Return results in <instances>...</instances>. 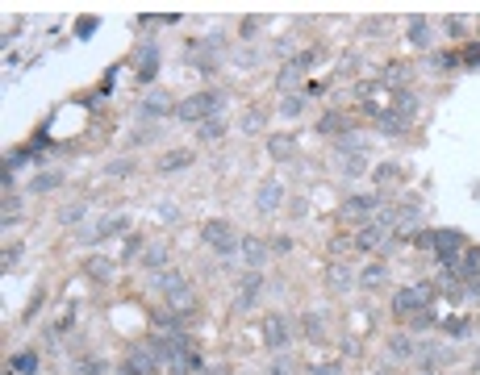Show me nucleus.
I'll list each match as a JSON object with an SVG mask.
<instances>
[{
	"label": "nucleus",
	"mask_w": 480,
	"mask_h": 375,
	"mask_svg": "<svg viewBox=\"0 0 480 375\" xmlns=\"http://www.w3.org/2000/svg\"><path fill=\"white\" fill-rule=\"evenodd\" d=\"M468 292H472V301H480V280H468Z\"/></svg>",
	"instance_id": "8fccbe9b"
},
{
	"label": "nucleus",
	"mask_w": 480,
	"mask_h": 375,
	"mask_svg": "<svg viewBox=\"0 0 480 375\" xmlns=\"http://www.w3.org/2000/svg\"><path fill=\"white\" fill-rule=\"evenodd\" d=\"M125 259H142V238H125Z\"/></svg>",
	"instance_id": "ea45409f"
},
{
	"label": "nucleus",
	"mask_w": 480,
	"mask_h": 375,
	"mask_svg": "<svg viewBox=\"0 0 480 375\" xmlns=\"http://www.w3.org/2000/svg\"><path fill=\"white\" fill-rule=\"evenodd\" d=\"M376 209H385L380 196H347L343 209H339V217H343V221H359V225H368V217H372Z\"/></svg>",
	"instance_id": "423d86ee"
},
{
	"label": "nucleus",
	"mask_w": 480,
	"mask_h": 375,
	"mask_svg": "<svg viewBox=\"0 0 480 375\" xmlns=\"http://www.w3.org/2000/svg\"><path fill=\"white\" fill-rule=\"evenodd\" d=\"M268 154H272L276 163H288V159L297 154V138H293V134H272V138H268Z\"/></svg>",
	"instance_id": "dca6fc26"
},
{
	"label": "nucleus",
	"mask_w": 480,
	"mask_h": 375,
	"mask_svg": "<svg viewBox=\"0 0 480 375\" xmlns=\"http://www.w3.org/2000/svg\"><path fill=\"white\" fill-rule=\"evenodd\" d=\"M59 184H63V175H59V171H38V175H33V184H29V188H33V192H38V196H46V192H54V188H59Z\"/></svg>",
	"instance_id": "b1692460"
},
{
	"label": "nucleus",
	"mask_w": 480,
	"mask_h": 375,
	"mask_svg": "<svg viewBox=\"0 0 480 375\" xmlns=\"http://www.w3.org/2000/svg\"><path fill=\"white\" fill-rule=\"evenodd\" d=\"M217 109H222V92H192V96H184L171 113H176L184 125H201V121H209Z\"/></svg>",
	"instance_id": "f257e3e1"
},
{
	"label": "nucleus",
	"mask_w": 480,
	"mask_h": 375,
	"mask_svg": "<svg viewBox=\"0 0 480 375\" xmlns=\"http://www.w3.org/2000/svg\"><path fill=\"white\" fill-rule=\"evenodd\" d=\"M268 375H293V359H276V363L268 367Z\"/></svg>",
	"instance_id": "79ce46f5"
},
{
	"label": "nucleus",
	"mask_w": 480,
	"mask_h": 375,
	"mask_svg": "<svg viewBox=\"0 0 480 375\" xmlns=\"http://www.w3.org/2000/svg\"><path fill=\"white\" fill-rule=\"evenodd\" d=\"M372 375H393V372H389V367H376V372H372Z\"/></svg>",
	"instance_id": "603ef678"
},
{
	"label": "nucleus",
	"mask_w": 480,
	"mask_h": 375,
	"mask_svg": "<svg viewBox=\"0 0 480 375\" xmlns=\"http://www.w3.org/2000/svg\"><path fill=\"white\" fill-rule=\"evenodd\" d=\"M284 205V184L280 179H263L259 184V196H255V209L259 213H276Z\"/></svg>",
	"instance_id": "f8f14e48"
},
{
	"label": "nucleus",
	"mask_w": 480,
	"mask_h": 375,
	"mask_svg": "<svg viewBox=\"0 0 480 375\" xmlns=\"http://www.w3.org/2000/svg\"><path fill=\"white\" fill-rule=\"evenodd\" d=\"M75 372H84V375H100V372H104V363H100V359H84V363H75Z\"/></svg>",
	"instance_id": "4c0bfd02"
},
{
	"label": "nucleus",
	"mask_w": 480,
	"mask_h": 375,
	"mask_svg": "<svg viewBox=\"0 0 480 375\" xmlns=\"http://www.w3.org/2000/svg\"><path fill=\"white\" fill-rule=\"evenodd\" d=\"M318 58H322V50H318V46H309V50H301V54H293V58H288V63L280 67V75H276V83H280V88H293V83H297V79H301V75H305V71H309L313 63H318Z\"/></svg>",
	"instance_id": "39448f33"
},
{
	"label": "nucleus",
	"mask_w": 480,
	"mask_h": 375,
	"mask_svg": "<svg viewBox=\"0 0 480 375\" xmlns=\"http://www.w3.org/2000/svg\"><path fill=\"white\" fill-rule=\"evenodd\" d=\"M372 179H376V184H397V179H401V167H397V163H380V167H372Z\"/></svg>",
	"instance_id": "c756f323"
},
{
	"label": "nucleus",
	"mask_w": 480,
	"mask_h": 375,
	"mask_svg": "<svg viewBox=\"0 0 480 375\" xmlns=\"http://www.w3.org/2000/svg\"><path fill=\"white\" fill-rule=\"evenodd\" d=\"M456 63H460V58H456L451 50H447V54H435V58H431V67H435V71H451Z\"/></svg>",
	"instance_id": "72a5a7b5"
},
{
	"label": "nucleus",
	"mask_w": 480,
	"mask_h": 375,
	"mask_svg": "<svg viewBox=\"0 0 480 375\" xmlns=\"http://www.w3.org/2000/svg\"><path fill=\"white\" fill-rule=\"evenodd\" d=\"M155 288L167 296L171 309H180V305L188 309V305H192V284H188L180 271H159V276H155Z\"/></svg>",
	"instance_id": "f03ea898"
},
{
	"label": "nucleus",
	"mask_w": 480,
	"mask_h": 375,
	"mask_svg": "<svg viewBox=\"0 0 480 375\" xmlns=\"http://www.w3.org/2000/svg\"><path fill=\"white\" fill-rule=\"evenodd\" d=\"M222 134H226V125H222L217 117H209V121H201V125H196V138H201V142H217Z\"/></svg>",
	"instance_id": "cd10ccee"
},
{
	"label": "nucleus",
	"mask_w": 480,
	"mask_h": 375,
	"mask_svg": "<svg viewBox=\"0 0 480 375\" xmlns=\"http://www.w3.org/2000/svg\"><path fill=\"white\" fill-rule=\"evenodd\" d=\"M8 372H25V375H33V372H38V359H33V355H17V359L8 363Z\"/></svg>",
	"instance_id": "473e14b6"
},
{
	"label": "nucleus",
	"mask_w": 480,
	"mask_h": 375,
	"mask_svg": "<svg viewBox=\"0 0 480 375\" xmlns=\"http://www.w3.org/2000/svg\"><path fill=\"white\" fill-rule=\"evenodd\" d=\"M426 305H431V301L422 296V288H397V292H393V313H397V317H414V313L426 309Z\"/></svg>",
	"instance_id": "9d476101"
},
{
	"label": "nucleus",
	"mask_w": 480,
	"mask_h": 375,
	"mask_svg": "<svg viewBox=\"0 0 480 375\" xmlns=\"http://www.w3.org/2000/svg\"><path fill=\"white\" fill-rule=\"evenodd\" d=\"M410 42H414V50H431V21L426 17L410 21Z\"/></svg>",
	"instance_id": "412c9836"
},
{
	"label": "nucleus",
	"mask_w": 480,
	"mask_h": 375,
	"mask_svg": "<svg viewBox=\"0 0 480 375\" xmlns=\"http://www.w3.org/2000/svg\"><path fill=\"white\" fill-rule=\"evenodd\" d=\"M130 171H134V159H117V163H109V175H117V179L130 175Z\"/></svg>",
	"instance_id": "f704fd0d"
},
{
	"label": "nucleus",
	"mask_w": 480,
	"mask_h": 375,
	"mask_svg": "<svg viewBox=\"0 0 480 375\" xmlns=\"http://www.w3.org/2000/svg\"><path fill=\"white\" fill-rule=\"evenodd\" d=\"M447 29H451V33H464V29H468V21H464V17H451V21H447Z\"/></svg>",
	"instance_id": "49530a36"
},
{
	"label": "nucleus",
	"mask_w": 480,
	"mask_h": 375,
	"mask_svg": "<svg viewBox=\"0 0 480 375\" xmlns=\"http://www.w3.org/2000/svg\"><path fill=\"white\" fill-rule=\"evenodd\" d=\"M159 217H163V221H176L180 213H176V205H171V200H163V205H159Z\"/></svg>",
	"instance_id": "a18cd8bd"
},
{
	"label": "nucleus",
	"mask_w": 480,
	"mask_h": 375,
	"mask_svg": "<svg viewBox=\"0 0 480 375\" xmlns=\"http://www.w3.org/2000/svg\"><path fill=\"white\" fill-rule=\"evenodd\" d=\"M238 255H242V263H247L251 271H259V267L272 259V246H268L263 238H251V234H247V238L238 242Z\"/></svg>",
	"instance_id": "1a4fd4ad"
},
{
	"label": "nucleus",
	"mask_w": 480,
	"mask_h": 375,
	"mask_svg": "<svg viewBox=\"0 0 480 375\" xmlns=\"http://www.w3.org/2000/svg\"><path fill=\"white\" fill-rule=\"evenodd\" d=\"M318 134H326V138H334V134L347 138V117H343V113H326V117L318 121Z\"/></svg>",
	"instance_id": "5701e85b"
},
{
	"label": "nucleus",
	"mask_w": 480,
	"mask_h": 375,
	"mask_svg": "<svg viewBox=\"0 0 480 375\" xmlns=\"http://www.w3.org/2000/svg\"><path fill=\"white\" fill-rule=\"evenodd\" d=\"M351 246H355V238H347V234L330 238V255H343V250H351Z\"/></svg>",
	"instance_id": "c9c22d12"
},
{
	"label": "nucleus",
	"mask_w": 480,
	"mask_h": 375,
	"mask_svg": "<svg viewBox=\"0 0 480 375\" xmlns=\"http://www.w3.org/2000/svg\"><path fill=\"white\" fill-rule=\"evenodd\" d=\"M385 284H389V267H385V263H368V267L359 271V288H364V292H380Z\"/></svg>",
	"instance_id": "f3484780"
},
{
	"label": "nucleus",
	"mask_w": 480,
	"mask_h": 375,
	"mask_svg": "<svg viewBox=\"0 0 480 375\" xmlns=\"http://www.w3.org/2000/svg\"><path fill=\"white\" fill-rule=\"evenodd\" d=\"M464 63H468V67H480V46H472V50L464 54Z\"/></svg>",
	"instance_id": "09e8293b"
},
{
	"label": "nucleus",
	"mask_w": 480,
	"mask_h": 375,
	"mask_svg": "<svg viewBox=\"0 0 480 375\" xmlns=\"http://www.w3.org/2000/svg\"><path fill=\"white\" fill-rule=\"evenodd\" d=\"M84 276H92L96 284H109V280L117 276V263L104 259V255H88V259H84Z\"/></svg>",
	"instance_id": "ddd939ff"
},
{
	"label": "nucleus",
	"mask_w": 480,
	"mask_h": 375,
	"mask_svg": "<svg viewBox=\"0 0 480 375\" xmlns=\"http://www.w3.org/2000/svg\"><path fill=\"white\" fill-rule=\"evenodd\" d=\"M431 326H435V309H431V305L410 317V330H431Z\"/></svg>",
	"instance_id": "2f4dec72"
},
{
	"label": "nucleus",
	"mask_w": 480,
	"mask_h": 375,
	"mask_svg": "<svg viewBox=\"0 0 480 375\" xmlns=\"http://www.w3.org/2000/svg\"><path fill=\"white\" fill-rule=\"evenodd\" d=\"M343 167H347V179H355V175H364L368 159H364V154H343Z\"/></svg>",
	"instance_id": "7c9ffc66"
},
{
	"label": "nucleus",
	"mask_w": 480,
	"mask_h": 375,
	"mask_svg": "<svg viewBox=\"0 0 480 375\" xmlns=\"http://www.w3.org/2000/svg\"><path fill=\"white\" fill-rule=\"evenodd\" d=\"M155 138V129H134V146H142V142H150Z\"/></svg>",
	"instance_id": "de8ad7c7"
},
{
	"label": "nucleus",
	"mask_w": 480,
	"mask_h": 375,
	"mask_svg": "<svg viewBox=\"0 0 480 375\" xmlns=\"http://www.w3.org/2000/svg\"><path fill=\"white\" fill-rule=\"evenodd\" d=\"M205 375H226V367H209Z\"/></svg>",
	"instance_id": "3c124183"
},
{
	"label": "nucleus",
	"mask_w": 480,
	"mask_h": 375,
	"mask_svg": "<svg viewBox=\"0 0 480 375\" xmlns=\"http://www.w3.org/2000/svg\"><path fill=\"white\" fill-rule=\"evenodd\" d=\"M305 104H309V96H305V92H293V96H284V100H280V113H284V117H301V113H305Z\"/></svg>",
	"instance_id": "bb28decb"
},
{
	"label": "nucleus",
	"mask_w": 480,
	"mask_h": 375,
	"mask_svg": "<svg viewBox=\"0 0 480 375\" xmlns=\"http://www.w3.org/2000/svg\"><path fill=\"white\" fill-rule=\"evenodd\" d=\"M389 234H393V230H389L385 221H368V225L355 234V246H359V250H380V246H389Z\"/></svg>",
	"instance_id": "9b49d317"
},
{
	"label": "nucleus",
	"mask_w": 480,
	"mask_h": 375,
	"mask_svg": "<svg viewBox=\"0 0 480 375\" xmlns=\"http://www.w3.org/2000/svg\"><path fill=\"white\" fill-rule=\"evenodd\" d=\"M418 351H422V346L414 342V334H393V338H389V355H393V359H418Z\"/></svg>",
	"instance_id": "6ab92c4d"
},
{
	"label": "nucleus",
	"mask_w": 480,
	"mask_h": 375,
	"mask_svg": "<svg viewBox=\"0 0 480 375\" xmlns=\"http://www.w3.org/2000/svg\"><path fill=\"white\" fill-rule=\"evenodd\" d=\"M443 330H447V334H456V338H468V334H472V321H447Z\"/></svg>",
	"instance_id": "e433bc0d"
},
{
	"label": "nucleus",
	"mask_w": 480,
	"mask_h": 375,
	"mask_svg": "<svg viewBox=\"0 0 480 375\" xmlns=\"http://www.w3.org/2000/svg\"><path fill=\"white\" fill-rule=\"evenodd\" d=\"M192 163V150H167L163 159H159V175H171V171H184Z\"/></svg>",
	"instance_id": "aec40b11"
},
{
	"label": "nucleus",
	"mask_w": 480,
	"mask_h": 375,
	"mask_svg": "<svg viewBox=\"0 0 480 375\" xmlns=\"http://www.w3.org/2000/svg\"><path fill=\"white\" fill-rule=\"evenodd\" d=\"M288 342H293L288 321H284L280 313H268V317H263V346H268V351H284Z\"/></svg>",
	"instance_id": "6e6552de"
},
{
	"label": "nucleus",
	"mask_w": 480,
	"mask_h": 375,
	"mask_svg": "<svg viewBox=\"0 0 480 375\" xmlns=\"http://www.w3.org/2000/svg\"><path fill=\"white\" fill-rule=\"evenodd\" d=\"M163 113H171V109H167V96H163V92H150V96L142 100V117H163Z\"/></svg>",
	"instance_id": "a878e982"
},
{
	"label": "nucleus",
	"mask_w": 480,
	"mask_h": 375,
	"mask_svg": "<svg viewBox=\"0 0 480 375\" xmlns=\"http://www.w3.org/2000/svg\"><path fill=\"white\" fill-rule=\"evenodd\" d=\"M167 259H171V250H167L163 242H155V246H146V250H142V267H150V271H163V267H167Z\"/></svg>",
	"instance_id": "4be33fe9"
},
{
	"label": "nucleus",
	"mask_w": 480,
	"mask_h": 375,
	"mask_svg": "<svg viewBox=\"0 0 480 375\" xmlns=\"http://www.w3.org/2000/svg\"><path fill=\"white\" fill-rule=\"evenodd\" d=\"M75 33H79V38H92V33H96V21H92V17H88V21H79V25H75Z\"/></svg>",
	"instance_id": "c03bdc74"
},
{
	"label": "nucleus",
	"mask_w": 480,
	"mask_h": 375,
	"mask_svg": "<svg viewBox=\"0 0 480 375\" xmlns=\"http://www.w3.org/2000/svg\"><path fill=\"white\" fill-rule=\"evenodd\" d=\"M268 125V113H251V117H242V129H263Z\"/></svg>",
	"instance_id": "58836bf2"
},
{
	"label": "nucleus",
	"mask_w": 480,
	"mask_h": 375,
	"mask_svg": "<svg viewBox=\"0 0 480 375\" xmlns=\"http://www.w3.org/2000/svg\"><path fill=\"white\" fill-rule=\"evenodd\" d=\"M309 375H343V363H318Z\"/></svg>",
	"instance_id": "37998d69"
},
{
	"label": "nucleus",
	"mask_w": 480,
	"mask_h": 375,
	"mask_svg": "<svg viewBox=\"0 0 480 375\" xmlns=\"http://www.w3.org/2000/svg\"><path fill=\"white\" fill-rule=\"evenodd\" d=\"M301 330H305L309 342H322V338H326V321H322L318 313H305V317H301Z\"/></svg>",
	"instance_id": "393cba45"
},
{
	"label": "nucleus",
	"mask_w": 480,
	"mask_h": 375,
	"mask_svg": "<svg viewBox=\"0 0 480 375\" xmlns=\"http://www.w3.org/2000/svg\"><path fill=\"white\" fill-rule=\"evenodd\" d=\"M125 230H130V217H125V213H109V217H104V221L88 234V238H92V242H100V238H109V234H125Z\"/></svg>",
	"instance_id": "a211bd4d"
},
{
	"label": "nucleus",
	"mask_w": 480,
	"mask_h": 375,
	"mask_svg": "<svg viewBox=\"0 0 480 375\" xmlns=\"http://www.w3.org/2000/svg\"><path fill=\"white\" fill-rule=\"evenodd\" d=\"M326 284H330V292H339V296H343V292H351V288L359 284V276H355L347 263H330V280H326Z\"/></svg>",
	"instance_id": "4468645a"
},
{
	"label": "nucleus",
	"mask_w": 480,
	"mask_h": 375,
	"mask_svg": "<svg viewBox=\"0 0 480 375\" xmlns=\"http://www.w3.org/2000/svg\"><path fill=\"white\" fill-rule=\"evenodd\" d=\"M201 242H205V246H213L217 255H234L242 238L234 234V225H230V221H205V230H201Z\"/></svg>",
	"instance_id": "7ed1b4c3"
},
{
	"label": "nucleus",
	"mask_w": 480,
	"mask_h": 375,
	"mask_svg": "<svg viewBox=\"0 0 480 375\" xmlns=\"http://www.w3.org/2000/svg\"><path fill=\"white\" fill-rule=\"evenodd\" d=\"M84 217H88V205H84V200H75V205H63V209H59V221H63V225H75V221H84Z\"/></svg>",
	"instance_id": "c85d7f7f"
},
{
	"label": "nucleus",
	"mask_w": 480,
	"mask_h": 375,
	"mask_svg": "<svg viewBox=\"0 0 480 375\" xmlns=\"http://www.w3.org/2000/svg\"><path fill=\"white\" fill-rule=\"evenodd\" d=\"M464 250H468V238H464L460 230H435V255H439L443 263H456Z\"/></svg>",
	"instance_id": "0eeeda50"
},
{
	"label": "nucleus",
	"mask_w": 480,
	"mask_h": 375,
	"mask_svg": "<svg viewBox=\"0 0 480 375\" xmlns=\"http://www.w3.org/2000/svg\"><path fill=\"white\" fill-rule=\"evenodd\" d=\"M268 246H272V255H288V250H293V238H272Z\"/></svg>",
	"instance_id": "a19ab883"
},
{
	"label": "nucleus",
	"mask_w": 480,
	"mask_h": 375,
	"mask_svg": "<svg viewBox=\"0 0 480 375\" xmlns=\"http://www.w3.org/2000/svg\"><path fill=\"white\" fill-rule=\"evenodd\" d=\"M159 355L146 346V342H138V346H130V355H125V363H121V375H159Z\"/></svg>",
	"instance_id": "20e7f679"
},
{
	"label": "nucleus",
	"mask_w": 480,
	"mask_h": 375,
	"mask_svg": "<svg viewBox=\"0 0 480 375\" xmlns=\"http://www.w3.org/2000/svg\"><path fill=\"white\" fill-rule=\"evenodd\" d=\"M259 288H263V276L259 271H251L242 284H238V296H234V309L242 313V309H251L255 305V296H259Z\"/></svg>",
	"instance_id": "2eb2a0df"
}]
</instances>
